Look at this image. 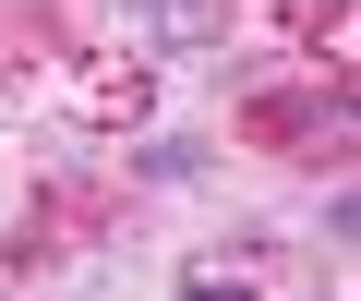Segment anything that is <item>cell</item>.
Segmentation results:
<instances>
[{
	"mask_svg": "<svg viewBox=\"0 0 361 301\" xmlns=\"http://www.w3.org/2000/svg\"><path fill=\"white\" fill-rule=\"evenodd\" d=\"M180 301H253V277H229V265H193V289Z\"/></svg>",
	"mask_w": 361,
	"mask_h": 301,
	"instance_id": "cell-1",
	"label": "cell"
},
{
	"mask_svg": "<svg viewBox=\"0 0 361 301\" xmlns=\"http://www.w3.org/2000/svg\"><path fill=\"white\" fill-rule=\"evenodd\" d=\"M133 13H145V25H169V37H205V13H193V0H133Z\"/></svg>",
	"mask_w": 361,
	"mask_h": 301,
	"instance_id": "cell-2",
	"label": "cell"
}]
</instances>
